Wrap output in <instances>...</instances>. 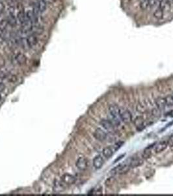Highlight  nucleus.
I'll return each mask as SVG.
<instances>
[{
  "label": "nucleus",
  "instance_id": "nucleus-1",
  "mask_svg": "<svg viewBox=\"0 0 173 196\" xmlns=\"http://www.w3.org/2000/svg\"><path fill=\"white\" fill-rule=\"evenodd\" d=\"M131 169L130 166H129V159L126 162H122V163L118 165L113 169H112L110 173L113 175L117 174H125L128 173L129 169Z\"/></svg>",
  "mask_w": 173,
  "mask_h": 196
},
{
  "label": "nucleus",
  "instance_id": "nucleus-2",
  "mask_svg": "<svg viewBox=\"0 0 173 196\" xmlns=\"http://www.w3.org/2000/svg\"><path fill=\"white\" fill-rule=\"evenodd\" d=\"M109 112L112 117V119L114 120L115 124L119 125L121 120V117H120V107L117 105H111L109 107Z\"/></svg>",
  "mask_w": 173,
  "mask_h": 196
},
{
  "label": "nucleus",
  "instance_id": "nucleus-3",
  "mask_svg": "<svg viewBox=\"0 0 173 196\" xmlns=\"http://www.w3.org/2000/svg\"><path fill=\"white\" fill-rule=\"evenodd\" d=\"M120 117L122 122L125 124L130 123L132 120V114L129 110L120 108Z\"/></svg>",
  "mask_w": 173,
  "mask_h": 196
},
{
  "label": "nucleus",
  "instance_id": "nucleus-4",
  "mask_svg": "<svg viewBox=\"0 0 173 196\" xmlns=\"http://www.w3.org/2000/svg\"><path fill=\"white\" fill-rule=\"evenodd\" d=\"M93 135L94 137L99 141H104L107 138V133L101 128H97L94 132Z\"/></svg>",
  "mask_w": 173,
  "mask_h": 196
},
{
  "label": "nucleus",
  "instance_id": "nucleus-5",
  "mask_svg": "<svg viewBox=\"0 0 173 196\" xmlns=\"http://www.w3.org/2000/svg\"><path fill=\"white\" fill-rule=\"evenodd\" d=\"M76 167L80 171H85L88 167V161L85 157H80L76 161Z\"/></svg>",
  "mask_w": 173,
  "mask_h": 196
},
{
  "label": "nucleus",
  "instance_id": "nucleus-6",
  "mask_svg": "<svg viewBox=\"0 0 173 196\" xmlns=\"http://www.w3.org/2000/svg\"><path fill=\"white\" fill-rule=\"evenodd\" d=\"M61 181L65 185H71L76 182V178L70 174L65 173L61 176Z\"/></svg>",
  "mask_w": 173,
  "mask_h": 196
},
{
  "label": "nucleus",
  "instance_id": "nucleus-7",
  "mask_svg": "<svg viewBox=\"0 0 173 196\" xmlns=\"http://www.w3.org/2000/svg\"><path fill=\"white\" fill-rule=\"evenodd\" d=\"M104 164V160L100 155H98L93 160V165L96 169L102 168Z\"/></svg>",
  "mask_w": 173,
  "mask_h": 196
},
{
  "label": "nucleus",
  "instance_id": "nucleus-8",
  "mask_svg": "<svg viewBox=\"0 0 173 196\" xmlns=\"http://www.w3.org/2000/svg\"><path fill=\"white\" fill-rule=\"evenodd\" d=\"M133 124L138 131H142L145 128V120L142 116H139L136 117L133 121Z\"/></svg>",
  "mask_w": 173,
  "mask_h": 196
},
{
  "label": "nucleus",
  "instance_id": "nucleus-9",
  "mask_svg": "<svg viewBox=\"0 0 173 196\" xmlns=\"http://www.w3.org/2000/svg\"><path fill=\"white\" fill-rule=\"evenodd\" d=\"M168 145V141H160L154 145V151L156 153H161L164 151V150L167 149Z\"/></svg>",
  "mask_w": 173,
  "mask_h": 196
},
{
  "label": "nucleus",
  "instance_id": "nucleus-10",
  "mask_svg": "<svg viewBox=\"0 0 173 196\" xmlns=\"http://www.w3.org/2000/svg\"><path fill=\"white\" fill-rule=\"evenodd\" d=\"M100 125L104 128L105 130L108 131H113L114 130V125L112 122L106 119H103L100 122Z\"/></svg>",
  "mask_w": 173,
  "mask_h": 196
},
{
  "label": "nucleus",
  "instance_id": "nucleus-11",
  "mask_svg": "<svg viewBox=\"0 0 173 196\" xmlns=\"http://www.w3.org/2000/svg\"><path fill=\"white\" fill-rule=\"evenodd\" d=\"M26 43L30 47H33L37 43V38L35 33L29 35L26 38Z\"/></svg>",
  "mask_w": 173,
  "mask_h": 196
},
{
  "label": "nucleus",
  "instance_id": "nucleus-12",
  "mask_svg": "<svg viewBox=\"0 0 173 196\" xmlns=\"http://www.w3.org/2000/svg\"><path fill=\"white\" fill-rule=\"evenodd\" d=\"M143 161L142 159L139 158L138 157H132L129 160V166H130L131 168H135V167H137L139 166H141L143 164Z\"/></svg>",
  "mask_w": 173,
  "mask_h": 196
},
{
  "label": "nucleus",
  "instance_id": "nucleus-13",
  "mask_svg": "<svg viewBox=\"0 0 173 196\" xmlns=\"http://www.w3.org/2000/svg\"><path fill=\"white\" fill-rule=\"evenodd\" d=\"M115 150L113 149V147H107L104 148L102 150V154L105 158L109 159L110 157L113 156V155L114 154Z\"/></svg>",
  "mask_w": 173,
  "mask_h": 196
},
{
  "label": "nucleus",
  "instance_id": "nucleus-14",
  "mask_svg": "<svg viewBox=\"0 0 173 196\" xmlns=\"http://www.w3.org/2000/svg\"><path fill=\"white\" fill-rule=\"evenodd\" d=\"M155 144L151 145L150 146H148V147H146V149L143 150V152L142 154V157L143 159H148L150 158L152 156V149L153 147H154Z\"/></svg>",
  "mask_w": 173,
  "mask_h": 196
},
{
  "label": "nucleus",
  "instance_id": "nucleus-15",
  "mask_svg": "<svg viewBox=\"0 0 173 196\" xmlns=\"http://www.w3.org/2000/svg\"><path fill=\"white\" fill-rule=\"evenodd\" d=\"M7 21L8 22V24L11 25L12 27L15 26L17 23V18H16L15 15H14V13H9V15L7 16Z\"/></svg>",
  "mask_w": 173,
  "mask_h": 196
},
{
  "label": "nucleus",
  "instance_id": "nucleus-16",
  "mask_svg": "<svg viewBox=\"0 0 173 196\" xmlns=\"http://www.w3.org/2000/svg\"><path fill=\"white\" fill-rule=\"evenodd\" d=\"M14 59H15L16 63L19 64V65H23V64H25L26 61H27L26 56L24 54H21V53L16 54Z\"/></svg>",
  "mask_w": 173,
  "mask_h": 196
},
{
  "label": "nucleus",
  "instance_id": "nucleus-17",
  "mask_svg": "<svg viewBox=\"0 0 173 196\" xmlns=\"http://www.w3.org/2000/svg\"><path fill=\"white\" fill-rule=\"evenodd\" d=\"M37 6L40 13H42L46 10L47 2L45 0H38Z\"/></svg>",
  "mask_w": 173,
  "mask_h": 196
},
{
  "label": "nucleus",
  "instance_id": "nucleus-18",
  "mask_svg": "<svg viewBox=\"0 0 173 196\" xmlns=\"http://www.w3.org/2000/svg\"><path fill=\"white\" fill-rule=\"evenodd\" d=\"M156 104L157 105L158 108L160 110H163L165 109V107H166V103H165V98L163 97H158L156 100Z\"/></svg>",
  "mask_w": 173,
  "mask_h": 196
},
{
  "label": "nucleus",
  "instance_id": "nucleus-19",
  "mask_svg": "<svg viewBox=\"0 0 173 196\" xmlns=\"http://www.w3.org/2000/svg\"><path fill=\"white\" fill-rule=\"evenodd\" d=\"M43 31H44V28H43L42 26L38 24L33 25L32 32H33V33H35V35L41 34Z\"/></svg>",
  "mask_w": 173,
  "mask_h": 196
},
{
  "label": "nucleus",
  "instance_id": "nucleus-20",
  "mask_svg": "<svg viewBox=\"0 0 173 196\" xmlns=\"http://www.w3.org/2000/svg\"><path fill=\"white\" fill-rule=\"evenodd\" d=\"M62 181L61 182H59V181H57L54 184V190L57 193H59V192H62V190H63V188H64V186L62 185Z\"/></svg>",
  "mask_w": 173,
  "mask_h": 196
},
{
  "label": "nucleus",
  "instance_id": "nucleus-21",
  "mask_svg": "<svg viewBox=\"0 0 173 196\" xmlns=\"http://www.w3.org/2000/svg\"><path fill=\"white\" fill-rule=\"evenodd\" d=\"M163 14H164V11L160 8H158L154 13V17L158 19V20H160V19L163 18Z\"/></svg>",
  "mask_w": 173,
  "mask_h": 196
},
{
  "label": "nucleus",
  "instance_id": "nucleus-22",
  "mask_svg": "<svg viewBox=\"0 0 173 196\" xmlns=\"http://www.w3.org/2000/svg\"><path fill=\"white\" fill-rule=\"evenodd\" d=\"M165 101L167 107L173 106V95H168L165 97Z\"/></svg>",
  "mask_w": 173,
  "mask_h": 196
},
{
  "label": "nucleus",
  "instance_id": "nucleus-23",
  "mask_svg": "<svg viewBox=\"0 0 173 196\" xmlns=\"http://www.w3.org/2000/svg\"><path fill=\"white\" fill-rule=\"evenodd\" d=\"M123 144H124V143H123V142H121V141H120V142L117 143L116 144H115L113 146H112L114 150H115V152L117 151V150H119V149H120V148H121V147H122V145H123Z\"/></svg>",
  "mask_w": 173,
  "mask_h": 196
},
{
  "label": "nucleus",
  "instance_id": "nucleus-24",
  "mask_svg": "<svg viewBox=\"0 0 173 196\" xmlns=\"http://www.w3.org/2000/svg\"><path fill=\"white\" fill-rule=\"evenodd\" d=\"M124 156V154H122V155H121V156H119V157H118V158H117V160H115L114 162H113V164L117 163V162L118 161H119V160H121V159H122V157H123Z\"/></svg>",
  "mask_w": 173,
  "mask_h": 196
},
{
  "label": "nucleus",
  "instance_id": "nucleus-25",
  "mask_svg": "<svg viewBox=\"0 0 173 196\" xmlns=\"http://www.w3.org/2000/svg\"><path fill=\"white\" fill-rule=\"evenodd\" d=\"M1 94H0V101H1Z\"/></svg>",
  "mask_w": 173,
  "mask_h": 196
},
{
  "label": "nucleus",
  "instance_id": "nucleus-26",
  "mask_svg": "<svg viewBox=\"0 0 173 196\" xmlns=\"http://www.w3.org/2000/svg\"><path fill=\"white\" fill-rule=\"evenodd\" d=\"M172 1H173V0H172Z\"/></svg>",
  "mask_w": 173,
  "mask_h": 196
}]
</instances>
